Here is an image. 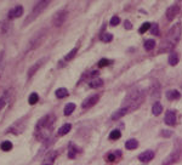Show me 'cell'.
<instances>
[{
    "label": "cell",
    "instance_id": "cell-22",
    "mask_svg": "<svg viewBox=\"0 0 182 165\" xmlns=\"http://www.w3.org/2000/svg\"><path fill=\"white\" fill-rule=\"evenodd\" d=\"M41 65H43V61H39L38 63H35V65H34V66L29 69V72H28V77H29V78H30V77H33V74H34V73H35V72L40 68V66H41Z\"/></svg>",
    "mask_w": 182,
    "mask_h": 165
},
{
    "label": "cell",
    "instance_id": "cell-12",
    "mask_svg": "<svg viewBox=\"0 0 182 165\" xmlns=\"http://www.w3.org/2000/svg\"><path fill=\"white\" fill-rule=\"evenodd\" d=\"M129 112V109L128 108H120V109H118V111H115L113 114H112V117H110V119L112 120H118V119H120V118H123L126 113Z\"/></svg>",
    "mask_w": 182,
    "mask_h": 165
},
{
    "label": "cell",
    "instance_id": "cell-20",
    "mask_svg": "<svg viewBox=\"0 0 182 165\" xmlns=\"http://www.w3.org/2000/svg\"><path fill=\"white\" fill-rule=\"evenodd\" d=\"M71 129H72V125H71V124H65L63 126L60 128V130H58V135H60V136H63V135L68 134V132L71 131Z\"/></svg>",
    "mask_w": 182,
    "mask_h": 165
},
{
    "label": "cell",
    "instance_id": "cell-31",
    "mask_svg": "<svg viewBox=\"0 0 182 165\" xmlns=\"http://www.w3.org/2000/svg\"><path fill=\"white\" fill-rule=\"evenodd\" d=\"M120 23V18L118 16H113L110 18V26H118Z\"/></svg>",
    "mask_w": 182,
    "mask_h": 165
},
{
    "label": "cell",
    "instance_id": "cell-33",
    "mask_svg": "<svg viewBox=\"0 0 182 165\" xmlns=\"http://www.w3.org/2000/svg\"><path fill=\"white\" fill-rule=\"evenodd\" d=\"M110 60H107V58H103V60H101L100 62H98V67H104V66H108V65H110Z\"/></svg>",
    "mask_w": 182,
    "mask_h": 165
},
{
    "label": "cell",
    "instance_id": "cell-28",
    "mask_svg": "<svg viewBox=\"0 0 182 165\" xmlns=\"http://www.w3.org/2000/svg\"><path fill=\"white\" fill-rule=\"evenodd\" d=\"M38 100H39V96H38V93H37V92L30 93V96H29V98H28L29 104H35V103L38 102Z\"/></svg>",
    "mask_w": 182,
    "mask_h": 165
},
{
    "label": "cell",
    "instance_id": "cell-19",
    "mask_svg": "<svg viewBox=\"0 0 182 165\" xmlns=\"http://www.w3.org/2000/svg\"><path fill=\"white\" fill-rule=\"evenodd\" d=\"M179 61H180L179 55H177L176 52H171L170 56H169V63H170L171 66H176V65L179 63Z\"/></svg>",
    "mask_w": 182,
    "mask_h": 165
},
{
    "label": "cell",
    "instance_id": "cell-14",
    "mask_svg": "<svg viewBox=\"0 0 182 165\" xmlns=\"http://www.w3.org/2000/svg\"><path fill=\"white\" fill-rule=\"evenodd\" d=\"M166 97H168V100L174 101V100H179L181 97V93L177 90H169L166 92Z\"/></svg>",
    "mask_w": 182,
    "mask_h": 165
},
{
    "label": "cell",
    "instance_id": "cell-25",
    "mask_svg": "<svg viewBox=\"0 0 182 165\" xmlns=\"http://www.w3.org/2000/svg\"><path fill=\"white\" fill-rule=\"evenodd\" d=\"M154 46H156V41L154 40H146V43H145V49L147 50V51H152L153 49H154Z\"/></svg>",
    "mask_w": 182,
    "mask_h": 165
},
{
    "label": "cell",
    "instance_id": "cell-16",
    "mask_svg": "<svg viewBox=\"0 0 182 165\" xmlns=\"http://www.w3.org/2000/svg\"><path fill=\"white\" fill-rule=\"evenodd\" d=\"M11 28V23L10 21H4V22H0V34H5L10 30Z\"/></svg>",
    "mask_w": 182,
    "mask_h": 165
},
{
    "label": "cell",
    "instance_id": "cell-37",
    "mask_svg": "<svg viewBox=\"0 0 182 165\" xmlns=\"http://www.w3.org/2000/svg\"><path fill=\"white\" fill-rule=\"evenodd\" d=\"M108 159H109V160H114V159H115V154H109V156H108Z\"/></svg>",
    "mask_w": 182,
    "mask_h": 165
},
{
    "label": "cell",
    "instance_id": "cell-4",
    "mask_svg": "<svg viewBox=\"0 0 182 165\" xmlns=\"http://www.w3.org/2000/svg\"><path fill=\"white\" fill-rule=\"evenodd\" d=\"M181 38V24L180 23H176L170 30H169V34H168V40L170 43V45H175Z\"/></svg>",
    "mask_w": 182,
    "mask_h": 165
},
{
    "label": "cell",
    "instance_id": "cell-32",
    "mask_svg": "<svg viewBox=\"0 0 182 165\" xmlns=\"http://www.w3.org/2000/svg\"><path fill=\"white\" fill-rule=\"evenodd\" d=\"M151 33L154 34V35H158V34H159V28H158V24H157V23H153V26L151 27Z\"/></svg>",
    "mask_w": 182,
    "mask_h": 165
},
{
    "label": "cell",
    "instance_id": "cell-9",
    "mask_svg": "<svg viewBox=\"0 0 182 165\" xmlns=\"http://www.w3.org/2000/svg\"><path fill=\"white\" fill-rule=\"evenodd\" d=\"M179 12H180V7H179L177 5H173V6H170V7L166 10V18H168L169 21H173V19L177 16Z\"/></svg>",
    "mask_w": 182,
    "mask_h": 165
},
{
    "label": "cell",
    "instance_id": "cell-39",
    "mask_svg": "<svg viewBox=\"0 0 182 165\" xmlns=\"http://www.w3.org/2000/svg\"><path fill=\"white\" fill-rule=\"evenodd\" d=\"M0 75H1V74H0Z\"/></svg>",
    "mask_w": 182,
    "mask_h": 165
},
{
    "label": "cell",
    "instance_id": "cell-17",
    "mask_svg": "<svg viewBox=\"0 0 182 165\" xmlns=\"http://www.w3.org/2000/svg\"><path fill=\"white\" fill-rule=\"evenodd\" d=\"M55 95H56V97H57V98H65V97H67V96H68V90H67V89H65V87H60V89H57V90H56Z\"/></svg>",
    "mask_w": 182,
    "mask_h": 165
},
{
    "label": "cell",
    "instance_id": "cell-21",
    "mask_svg": "<svg viewBox=\"0 0 182 165\" xmlns=\"http://www.w3.org/2000/svg\"><path fill=\"white\" fill-rule=\"evenodd\" d=\"M75 111V104L74 103H67L65 107V115H71Z\"/></svg>",
    "mask_w": 182,
    "mask_h": 165
},
{
    "label": "cell",
    "instance_id": "cell-3",
    "mask_svg": "<svg viewBox=\"0 0 182 165\" xmlns=\"http://www.w3.org/2000/svg\"><path fill=\"white\" fill-rule=\"evenodd\" d=\"M49 4H50V1H45V0H44V1H38V2L34 5L33 10H32V15L29 16V18H28V19H26V22H24V23H27V24H28L32 19H34L37 16H39V15H40V13H41V12H43L46 7H47V5H49Z\"/></svg>",
    "mask_w": 182,
    "mask_h": 165
},
{
    "label": "cell",
    "instance_id": "cell-26",
    "mask_svg": "<svg viewBox=\"0 0 182 165\" xmlns=\"http://www.w3.org/2000/svg\"><path fill=\"white\" fill-rule=\"evenodd\" d=\"M77 52H78V49H77V47H74V49H72V50L69 51V54H68V55H66V57H65V60H66V61H71V60H73V58L75 57V55H77Z\"/></svg>",
    "mask_w": 182,
    "mask_h": 165
},
{
    "label": "cell",
    "instance_id": "cell-23",
    "mask_svg": "<svg viewBox=\"0 0 182 165\" xmlns=\"http://www.w3.org/2000/svg\"><path fill=\"white\" fill-rule=\"evenodd\" d=\"M89 85H90V87H92V89H97V87H101L103 85V80H101V79H93V80H91L89 82Z\"/></svg>",
    "mask_w": 182,
    "mask_h": 165
},
{
    "label": "cell",
    "instance_id": "cell-38",
    "mask_svg": "<svg viewBox=\"0 0 182 165\" xmlns=\"http://www.w3.org/2000/svg\"><path fill=\"white\" fill-rule=\"evenodd\" d=\"M170 134H171V131H163V135H164V136H169Z\"/></svg>",
    "mask_w": 182,
    "mask_h": 165
},
{
    "label": "cell",
    "instance_id": "cell-15",
    "mask_svg": "<svg viewBox=\"0 0 182 165\" xmlns=\"http://www.w3.org/2000/svg\"><path fill=\"white\" fill-rule=\"evenodd\" d=\"M137 147H138V142L135 139H130V140H128L125 142V148L129 149V151H132V149H135Z\"/></svg>",
    "mask_w": 182,
    "mask_h": 165
},
{
    "label": "cell",
    "instance_id": "cell-24",
    "mask_svg": "<svg viewBox=\"0 0 182 165\" xmlns=\"http://www.w3.org/2000/svg\"><path fill=\"white\" fill-rule=\"evenodd\" d=\"M0 148H1L4 152H9V151L12 149V143H11L10 141H4V142L1 143V146H0Z\"/></svg>",
    "mask_w": 182,
    "mask_h": 165
},
{
    "label": "cell",
    "instance_id": "cell-35",
    "mask_svg": "<svg viewBox=\"0 0 182 165\" xmlns=\"http://www.w3.org/2000/svg\"><path fill=\"white\" fill-rule=\"evenodd\" d=\"M5 104H6V101H5V98H0V109H2Z\"/></svg>",
    "mask_w": 182,
    "mask_h": 165
},
{
    "label": "cell",
    "instance_id": "cell-6",
    "mask_svg": "<svg viewBox=\"0 0 182 165\" xmlns=\"http://www.w3.org/2000/svg\"><path fill=\"white\" fill-rule=\"evenodd\" d=\"M67 18V11L66 10H60L57 13H55V16L52 17V24L55 27H60L65 23Z\"/></svg>",
    "mask_w": 182,
    "mask_h": 165
},
{
    "label": "cell",
    "instance_id": "cell-5",
    "mask_svg": "<svg viewBox=\"0 0 182 165\" xmlns=\"http://www.w3.org/2000/svg\"><path fill=\"white\" fill-rule=\"evenodd\" d=\"M180 154H181V149L180 148H175L165 159H164V162H163V164L162 165H173L175 164L179 159H180Z\"/></svg>",
    "mask_w": 182,
    "mask_h": 165
},
{
    "label": "cell",
    "instance_id": "cell-27",
    "mask_svg": "<svg viewBox=\"0 0 182 165\" xmlns=\"http://www.w3.org/2000/svg\"><path fill=\"white\" fill-rule=\"evenodd\" d=\"M112 39H113V35H112L110 33H103V34L101 35V40L104 41V43H110Z\"/></svg>",
    "mask_w": 182,
    "mask_h": 165
},
{
    "label": "cell",
    "instance_id": "cell-13",
    "mask_svg": "<svg viewBox=\"0 0 182 165\" xmlns=\"http://www.w3.org/2000/svg\"><path fill=\"white\" fill-rule=\"evenodd\" d=\"M56 157H57V153H56V152H50V153L45 157V160H44L43 165H52L54 162H55V159H56Z\"/></svg>",
    "mask_w": 182,
    "mask_h": 165
},
{
    "label": "cell",
    "instance_id": "cell-1",
    "mask_svg": "<svg viewBox=\"0 0 182 165\" xmlns=\"http://www.w3.org/2000/svg\"><path fill=\"white\" fill-rule=\"evenodd\" d=\"M142 100H143V93L140 90H134L125 98V108H128L129 111L135 109L141 104Z\"/></svg>",
    "mask_w": 182,
    "mask_h": 165
},
{
    "label": "cell",
    "instance_id": "cell-36",
    "mask_svg": "<svg viewBox=\"0 0 182 165\" xmlns=\"http://www.w3.org/2000/svg\"><path fill=\"white\" fill-rule=\"evenodd\" d=\"M124 24H125V28H126V29H131V23H130V21H125Z\"/></svg>",
    "mask_w": 182,
    "mask_h": 165
},
{
    "label": "cell",
    "instance_id": "cell-34",
    "mask_svg": "<svg viewBox=\"0 0 182 165\" xmlns=\"http://www.w3.org/2000/svg\"><path fill=\"white\" fill-rule=\"evenodd\" d=\"M68 157H69L71 159L75 158V149H71V151H69V153H68Z\"/></svg>",
    "mask_w": 182,
    "mask_h": 165
},
{
    "label": "cell",
    "instance_id": "cell-29",
    "mask_svg": "<svg viewBox=\"0 0 182 165\" xmlns=\"http://www.w3.org/2000/svg\"><path fill=\"white\" fill-rule=\"evenodd\" d=\"M120 136H121V134H120L119 130H113V131L109 134V139H110V140H118V139H120Z\"/></svg>",
    "mask_w": 182,
    "mask_h": 165
},
{
    "label": "cell",
    "instance_id": "cell-11",
    "mask_svg": "<svg viewBox=\"0 0 182 165\" xmlns=\"http://www.w3.org/2000/svg\"><path fill=\"white\" fill-rule=\"evenodd\" d=\"M165 123L168 125H174L176 123V114L174 111H168L165 114Z\"/></svg>",
    "mask_w": 182,
    "mask_h": 165
},
{
    "label": "cell",
    "instance_id": "cell-10",
    "mask_svg": "<svg viewBox=\"0 0 182 165\" xmlns=\"http://www.w3.org/2000/svg\"><path fill=\"white\" fill-rule=\"evenodd\" d=\"M154 158V152L153 151H145L143 153H141L140 156H138V159H140V162H143V163H147V162H149V160H152Z\"/></svg>",
    "mask_w": 182,
    "mask_h": 165
},
{
    "label": "cell",
    "instance_id": "cell-2",
    "mask_svg": "<svg viewBox=\"0 0 182 165\" xmlns=\"http://www.w3.org/2000/svg\"><path fill=\"white\" fill-rule=\"evenodd\" d=\"M51 124H52V120H51L50 115H46L39 120V123L37 125V131H38V136L40 139L43 137V132L49 131V129L51 128Z\"/></svg>",
    "mask_w": 182,
    "mask_h": 165
},
{
    "label": "cell",
    "instance_id": "cell-8",
    "mask_svg": "<svg viewBox=\"0 0 182 165\" xmlns=\"http://www.w3.org/2000/svg\"><path fill=\"white\" fill-rule=\"evenodd\" d=\"M22 15H23V7L21 5H17V6H15L13 9L10 10V12H9V19L21 17Z\"/></svg>",
    "mask_w": 182,
    "mask_h": 165
},
{
    "label": "cell",
    "instance_id": "cell-18",
    "mask_svg": "<svg viewBox=\"0 0 182 165\" xmlns=\"http://www.w3.org/2000/svg\"><path fill=\"white\" fill-rule=\"evenodd\" d=\"M162 112H163V106H162L159 102H156V103L152 106V113H153L154 115H159Z\"/></svg>",
    "mask_w": 182,
    "mask_h": 165
},
{
    "label": "cell",
    "instance_id": "cell-30",
    "mask_svg": "<svg viewBox=\"0 0 182 165\" xmlns=\"http://www.w3.org/2000/svg\"><path fill=\"white\" fill-rule=\"evenodd\" d=\"M149 28H151V23H149V22H146V23H143V24L141 26L140 33H145V32H147Z\"/></svg>",
    "mask_w": 182,
    "mask_h": 165
},
{
    "label": "cell",
    "instance_id": "cell-7",
    "mask_svg": "<svg viewBox=\"0 0 182 165\" xmlns=\"http://www.w3.org/2000/svg\"><path fill=\"white\" fill-rule=\"evenodd\" d=\"M98 98H100V96H98V95H93V96H90L89 98H86V100L83 102L82 107H83L84 109H89V108H91L92 106H95V104L97 103Z\"/></svg>",
    "mask_w": 182,
    "mask_h": 165
}]
</instances>
